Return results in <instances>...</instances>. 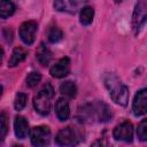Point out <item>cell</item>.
<instances>
[{"label": "cell", "instance_id": "6da1fadb", "mask_svg": "<svg viewBox=\"0 0 147 147\" xmlns=\"http://www.w3.org/2000/svg\"><path fill=\"white\" fill-rule=\"evenodd\" d=\"M106 86L109 91V94L111 99L121 105V106H126L129 101V90L127 87L118 80L115 76H109L108 79H106Z\"/></svg>", "mask_w": 147, "mask_h": 147}, {"label": "cell", "instance_id": "7a4b0ae2", "mask_svg": "<svg viewBox=\"0 0 147 147\" xmlns=\"http://www.w3.org/2000/svg\"><path fill=\"white\" fill-rule=\"evenodd\" d=\"M54 95V90L49 83H46L42 88L38 92V94L33 98L34 109L40 115H48L51 109V100Z\"/></svg>", "mask_w": 147, "mask_h": 147}, {"label": "cell", "instance_id": "3957f363", "mask_svg": "<svg viewBox=\"0 0 147 147\" xmlns=\"http://www.w3.org/2000/svg\"><path fill=\"white\" fill-rule=\"evenodd\" d=\"M31 144L34 147H46L51 141V130L46 125L34 126L30 133Z\"/></svg>", "mask_w": 147, "mask_h": 147}, {"label": "cell", "instance_id": "277c9868", "mask_svg": "<svg viewBox=\"0 0 147 147\" xmlns=\"http://www.w3.org/2000/svg\"><path fill=\"white\" fill-rule=\"evenodd\" d=\"M55 141L59 146H62V147L74 146L78 141V134L74 127L67 126L59 131V133L55 137Z\"/></svg>", "mask_w": 147, "mask_h": 147}, {"label": "cell", "instance_id": "5b68a950", "mask_svg": "<svg viewBox=\"0 0 147 147\" xmlns=\"http://www.w3.org/2000/svg\"><path fill=\"white\" fill-rule=\"evenodd\" d=\"M147 21V1H139L136 5L132 15V28L134 32H139L140 28Z\"/></svg>", "mask_w": 147, "mask_h": 147}, {"label": "cell", "instance_id": "8992f818", "mask_svg": "<svg viewBox=\"0 0 147 147\" xmlns=\"http://www.w3.org/2000/svg\"><path fill=\"white\" fill-rule=\"evenodd\" d=\"M38 25L34 21H26L21 24L20 26V37L22 41L26 45H32L36 38Z\"/></svg>", "mask_w": 147, "mask_h": 147}, {"label": "cell", "instance_id": "52a82bcc", "mask_svg": "<svg viewBox=\"0 0 147 147\" xmlns=\"http://www.w3.org/2000/svg\"><path fill=\"white\" fill-rule=\"evenodd\" d=\"M114 138L116 140L131 142L133 139V125L131 122L125 121L114 129Z\"/></svg>", "mask_w": 147, "mask_h": 147}, {"label": "cell", "instance_id": "ba28073f", "mask_svg": "<svg viewBox=\"0 0 147 147\" xmlns=\"http://www.w3.org/2000/svg\"><path fill=\"white\" fill-rule=\"evenodd\" d=\"M132 110L136 116H142L147 113V88L138 91V93L134 95Z\"/></svg>", "mask_w": 147, "mask_h": 147}, {"label": "cell", "instance_id": "9c48e42d", "mask_svg": "<svg viewBox=\"0 0 147 147\" xmlns=\"http://www.w3.org/2000/svg\"><path fill=\"white\" fill-rule=\"evenodd\" d=\"M70 65H71L70 59L62 57L51 67L49 72L55 78H62V77H65L70 72Z\"/></svg>", "mask_w": 147, "mask_h": 147}, {"label": "cell", "instance_id": "30bf717a", "mask_svg": "<svg viewBox=\"0 0 147 147\" xmlns=\"http://www.w3.org/2000/svg\"><path fill=\"white\" fill-rule=\"evenodd\" d=\"M14 130H15V134L18 139H24L26 138L28 133H29V125L26 119L23 116H16L15 121H14Z\"/></svg>", "mask_w": 147, "mask_h": 147}, {"label": "cell", "instance_id": "8fae6325", "mask_svg": "<svg viewBox=\"0 0 147 147\" xmlns=\"http://www.w3.org/2000/svg\"><path fill=\"white\" fill-rule=\"evenodd\" d=\"M55 113L56 116L60 121H67L69 115H70V109H69V105L68 101L63 98L57 99L56 103H55Z\"/></svg>", "mask_w": 147, "mask_h": 147}, {"label": "cell", "instance_id": "7c38bea8", "mask_svg": "<svg viewBox=\"0 0 147 147\" xmlns=\"http://www.w3.org/2000/svg\"><path fill=\"white\" fill-rule=\"evenodd\" d=\"M36 57L38 60V62L41 65H47L49 63V61L52 60V52L48 49V47H46L42 42L38 46L37 52H36Z\"/></svg>", "mask_w": 147, "mask_h": 147}, {"label": "cell", "instance_id": "4fadbf2b", "mask_svg": "<svg viewBox=\"0 0 147 147\" xmlns=\"http://www.w3.org/2000/svg\"><path fill=\"white\" fill-rule=\"evenodd\" d=\"M28 55V52L26 49H24L23 47H15L13 53H11V56L9 59V62H8V65L9 67H16L21 62H23L25 60Z\"/></svg>", "mask_w": 147, "mask_h": 147}, {"label": "cell", "instance_id": "5bb4252c", "mask_svg": "<svg viewBox=\"0 0 147 147\" xmlns=\"http://www.w3.org/2000/svg\"><path fill=\"white\" fill-rule=\"evenodd\" d=\"M79 2H72V1H55L54 2V8L59 11H69V13H75L77 6Z\"/></svg>", "mask_w": 147, "mask_h": 147}, {"label": "cell", "instance_id": "9a60e30c", "mask_svg": "<svg viewBox=\"0 0 147 147\" xmlns=\"http://www.w3.org/2000/svg\"><path fill=\"white\" fill-rule=\"evenodd\" d=\"M60 92L64 95V96H68V98H75L76 94H77V87L75 85V83L70 82V80H67L64 83L61 84L60 86Z\"/></svg>", "mask_w": 147, "mask_h": 147}, {"label": "cell", "instance_id": "2e32d148", "mask_svg": "<svg viewBox=\"0 0 147 147\" xmlns=\"http://www.w3.org/2000/svg\"><path fill=\"white\" fill-rule=\"evenodd\" d=\"M14 11H15V5L11 1H6V0L0 1V17L1 18H7L11 16Z\"/></svg>", "mask_w": 147, "mask_h": 147}, {"label": "cell", "instance_id": "e0dca14e", "mask_svg": "<svg viewBox=\"0 0 147 147\" xmlns=\"http://www.w3.org/2000/svg\"><path fill=\"white\" fill-rule=\"evenodd\" d=\"M94 17V9L90 6H85L80 10V23L83 25H90Z\"/></svg>", "mask_w": 147, "mask_h": 147}, {"label": "cell", "instance_id": "ac0fdd59", "mask_svg": "<svg viewBox=\"0 0 147 147\" xmlns=\"http://www.w3.org/2000/svg\"><path fill=\"white\" fill-rule=\"evenodd\" d=\"M63 37L62 30L57 26H53L49 31H48V40L51 42H59Z\"/></svg>", "mask_w": 147, "mask_h": 147}, {"label": "cell", "instance_id": "d6986e66", "mask_svg": "<svg viewBox=\"0 0 147 147\" xmlns=\"http://www.w3.org/2000/svg\"><path fill=\"white\" fill-rule=\"evenodd\" d=\"M40 80H41V75L37 71H32L26 77V85L32 88V87H36L40 83Z\"/></svg>", "mask_w": 147, "mask_h": 147}, {"label": "cell", "instance_id": "ffe728a7", "mask_svg": "<svg viewBox=\"0 0 147 147\" xmlns=\"http://www.w3.org/2000/svg\"><path fill=\"white\" fill-rule=\"evenodd\" d=\"M26 101H28V95H26L25 93H22V92L17 93L16 96H15V102H14L15 109L18 110V111L22 110V109L25 107Z\"/></svg>", "mask_w": 147, "mask_h": 147}, {"label": "cell", "instance_id": "44dd1931", "mask_svg": "<svg viewBox=\"0 0 147 147\" xmlns=\"http://www.w3.org/2000/svg\"><path fill=\"white\" fill-rule=\"evenodd\" d=\"M137 136L141 141H147V118L142 119L138 125Z\"/></svg>", "mask_w": 147, "mask_h": 147}, {"label": "cell", "instance_id": "7402d4cb", "mask_svg": "<svg viewBox=\"0 0 147 147\" xmlns=\"http://www.w3.org/2000/svg\"><path fill=\"white\" fill-rule=\"evenodd\" d=\"M0 123H1V140H3L5 137H6V134H7V131H8L7 118H6V114H5V113H1V116H0Z\"/></svg>", "mask_w": 147, "mask_h": 147}, {"label": "cell", "instance_id": "603a6c76", "mask_svg": "<svg viewBox=\"0 0 147 147\" xmlns=\"http://www.w3.org/2000/svg\"><path fill=\"white\" fill-rule=\"evenodd\" d=\"M91 147H107V141L105 139H98L92 144Z\"/></svg>", "mask_w": 147, "mask_h": 147}, {"label": "cell", "instance_id": "cb8c5ba5", "mask_svg": "<svg viewBox=\"0 0 147 147\" xmlns=\"http://www.w3.org/2000/svg\"><path fill=\"white\" fill-rule=\"evenodd\" d=\"M13 147H23V146H22V145H14Z\"/></svg>", "mask_w": 147, "mask_h": 147}]
</instances>
